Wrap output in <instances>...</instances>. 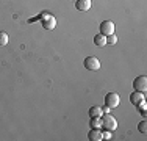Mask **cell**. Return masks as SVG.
I'll use <instances>...</instances> for the list:
<instances>
[{
  "instance_id": "6da1fadb",
  "label": "cell",
  "mask_w": 147,
  "mask_h": 141,
  "mask_svg": "<svg viewBox=\"0 0 147 141\" xmlns=\"http://www.w3.org/2000/svg\"><path fill=\"white\" fill-rule=\"evenodd\" d=\"M102 127H103L105 130L113 132V130H116L117 122H116V119H114L110 113H105V115H102Z\"/></svg>"
},
{
  "instance_id": "7a4b0ae2",
  "label": "cell",
  "mask_w": 147,
  "mask_h": 141,
  "mask_svg": "<svg viewBox=\"0 0 147 141\" xmlns=\"http://www.w3.org/2000/svg\"><path fill=\"white\" fill-rule=\"evenodd\" d=\"M119 102H121V99H119V94L117 93H108L107 96H105V105H107L110 110L116 108L117 105H119Z\"/></svg>"
},
{
  "instance_id": "3957f363",
  "label": "cell",
  "mask_w": 147,
  "mask_h": 141,
  "mask_svg": "<svg viewBox=\"0 0 147 141\" xmlns=\"http://www.w3.org/2000/svg\"><path fill=\"white\" fill-rule=\"evenodd\" d=\"M133 88H135L136 91L146 93V89H147V77L146 75H138L135 80H133Z\"/></svg>"
},
{
  "instance_id": "277c9868",
  "label": "cell",
  "mask_w": 147,
  "mask_h": 141,
  "mask_svg": "<svg viewBox=\"0 0 147 141\" xmlns=\"http://www.w3.org/2000/svg\"><path fill=\"white\" fill-rule=\"evenodd\" d=\"M85 68L88 70H99L100 69V60L96 56H88L85 60Z\"/></svg>"
},
{
  "instance_id": "5b68a950",
  "label": "cell",
  "mask_w": 147,
  "mask_h": 141,
  "mask_svg": "<svg viewBox=\"0 0 147 141\" xmlns=\"http://www.w3.org/2000/svg\"><path fill=\"white\" fill-rule=\"evenodd\" d=\"M42 27L45 30H53L57 27V19L50 14H42Z\"/></svg>"
},
{
  "instance_id": "8992f818",
  "label": "cell",
  "mask_w": 147,
  "mask_h": 141,
  "mask_svg": "<svg viewBox=\"0 0 147 141\" xmlns=\"http://www.w3.org/2000/svg\"><path fill=\"white\" fill-rule=\"evenodd\" d=\"M100 33H102L103 36L113 35L114 33V24L111 22V20H103V22L100 24Z\"/></svg>"
},
{
  "instance_id": "52a82bcc",
  "label": "cell",
  "mask_w": 147,
  "mask_h": 141,
  "mask_svg": "<svg viewBox=\"0 0 147 141\" xmlns=\"http://www.w3.org/2000/svg\"><path fill=\"white\" fill-rule=\"evenodd\" d=\"M144 100V93H141V91H133V93L130 94V102L133 105H138V104H141V102Z\"/></svg>"
},
{
  "instance_id": "ba28073f",
  "label": "cell",
  "mask_w": 147,
  "mask_h": 141,
  "mask_svg": "<svg viewBox=\"0 0 147 141\" xmlns=\"http://www.w3.org/2000/svg\"><path fill=\"white\" fill-rule=\"evenodd\" d=\"M88 140H91V141L103 140V135H102V132H100V129H91L88 132Z\"/></svg>"
},
{
  "instance_id": "9c48e42d",
  "label": "cell",
  "mask_w": 147,
  "mask_h": 141,
  "mask_svg": "<svg viewBox=\"0 0 147 141\" xmlns=\"http://www.w3.org/2000/svg\"><path fill=\"white\" fill-rule=\"evenodd\" d=\"M75 8L78 9V11H88L91 8V0H77Z\"/></svg>"
},
{
  "instance_id": "30bf717a",
  "label": "cell",
  "mask_w": 147,
  "mask_h": 141,
  "mask_svg": "<svg viewBox=\"0 0 147 141\" xmlns=\"http://www.w3.org/2000/svg\"><path fill=\"white\" fill-rule=\"evenodd\" d=\"M94 44H96L97 47H103V45L107 44V36H103L102 33L96 35V36H94Z\"/></svg>"
},
{
  "instance_id": "8fae6325",
  "label": "cell",
  "mask_w": 147,
  "mask_h": 141,
  "mask_svg": "<svg viewBox=\"0 0 147 141\" xmlns=\"http://www.w3.org/2000/svg\"><path fill=\"white\" fill-rule=\"evenodd\" d=\"M89 125L92 127V129H102V118H100V116H94V118H91Z\"/></svg>"
},
{
  "instance_id": "7c38bea8",
  "label": "cell",
  "mask_w": 147,
  "mask_h": 141,
  "mask_svg": "<svg viewBox=\"0 0 147 141\" xmlns=\"http://www.w3.org/2000/svg\"><path fill=\"white\" fill-rule=\"evenodd\" d=\"M88 113H89L91 118H94V116H100V118H102V115H103L102 107H91L88 110Z\"/></svg>"
},
{
  "instance_id": "4fadbf2b",
  "label": "cell",
  "mask_w": 147,
  "mask_h": 141,
  "mask_svg": "<svg viewBox=\"0 0 147 141\" xmlns=\"http://www.w3.org/2000/svg\"><path fill=\"white\" fill-rule=\"evenodd\" d=\"M8 44V35L5 33V31H0V45H6Z\"/></svg>"
},
{
  "instance_id": "5bb4252c",
  "label": "cell",
  "mask_w": 147,
  "mask_h": 141,
  "mask_svg": "<svg viewBox=\"0 0 147 141\" xmlns=\"http://www.w3.org/2000/svg\"><path fill=\"white\" fill-rule=\"evenodd\" d=\"M138 130H139L141 133H147V122H146V121H141V122H139V124H138Z\"/></svg>"
},
{
  "instance_id": "9a60e30c",
  "label": "cell",
  "mask_w": 147,
  "mask_h": 141,
  "mask_svg": "<svg viewBox=\"0 0 147 141\" xmlns=\"http://www.w3.org/2000/svg\"><path fill=\"white\" fill-rule=\"evenodd\" d=\"M116 42H117V36H114V33L110 35V36L107 38V44H111V45H113V44H116Z\"/></svg>"
},
{
  "instance_id": "2e32d148",
  "label": "cell",
  "mask_w": 147,
  "mask_h": 141,
  "mask_svg": "<svg viewBox=\"0 0 147 141\" xmlns=\"http://www.w3.org/2000/svg\"><path fill=\"white\" fill-rule=\"evenodd\" d=\"M136 107H139V110H141V115H142V116L147 115V113H146V102H144V100H142L141 104H138Z\"/></svg>"
},
{
  "instance_id": "e0dca14e",
  "label": "cell",
  "mask_w": 147,
  "mask_h": 141,
  "mask_svg": "<svg viewBox=\"0 0 147 141\" xmlns=\"http://www.w3.org/2000/svg\"><path fill=\"white\" fill-rule=\"evenodd\" d=\"M102 135H103L105 140H110V138H111V132H110V130H107L105 133H102Z\"/></svg>"
},
{
  "instance_id": "ac0fdd59",
  "label": "cell",
  "mask_w": 147,
  "mask_h": 141,
  "mask_svg": "<svg viewBox=\"0 0 147 141\" xmlns=\"http://www.w3.org/2000/svg\"><path fill=\"white\" fill-rule=\"evenodd\" d=\"M74 2H77V0H74Z\"/></svg>"
}]
</instances>
